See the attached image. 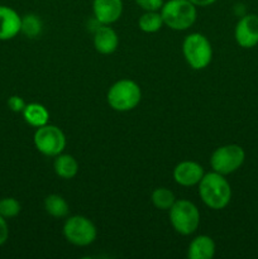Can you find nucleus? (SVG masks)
Here are the masks:
<instances>
[{
  "instance_id": "4be33fe9",
  "label": "nucleus",
  "mask_w": 258,
  "mask_h": 259,
  "mask_svg": "<svg viewBox=\"0 0 258 259\" xmlns=\"http://www.w3.org/2000/svg\"><path fill=\"white\" fill-rule=\"evenodd\" d=\"M137 5L144 12H159L163 5V0H136Z\"/></svg>"
},
{
  "instance_id": "1a4fd4ad",
  "label": "nucleus",
  "mask_w": 258,
  "mask_h": 259,
  "mask_svg": "<svg viewBox=\"0 0 258 259\" xmlns=\"http://www.w3.org/2000/svg\"><path fill=\"white\" fill-rule=\"evenodd\" d=\"M234 37L242 48L249 50L258 45V15L245 14L235 25Z\"/></svg>"
},
{
  "instance_id": "9d476101",
  "label": "nucleus",
  "mask_w": 258,
  "mask_h": 259,
  "mask_svg": "<svg viewBox=\"0 0 258 259\" xmlns=\"http://www.w3.org/2000/svg\"><path fill=\"white\" fill-rule=\"evenodd\" d=\"M205 172L201 164L194 161H182L175 167L174 180L176 184L184 187H191L199 185Z\"/></svg>"
},
{
  "instance_id": "b1692460",
  "label": "nucleus",
  "mask_w": 258,
  "mask_h": 259,
  "mask_svg": "<svg viewBox=\"0 0 258 259\" xmlns=\"http://www.w3.org/2000/svg\"><path fill=\"white\" fill-rule=\"evenodd\" d=\"M8 238H9V227H8L7 219L0 215V245L4 244Z\"/></svg>"
},
{
  "instance_id": "20e7f679",
  "label": "nucleus",
  "mask_w": 258,
  "mask_h": 259,
  "mask_svg": "<svg viewBox=\"0 0 258 259\" xmlns=\"http://www.w3.org/2000/svg\"><path fill=\"white\" fill-rule=\"evenodd\" d=\"M182 53L194 70H204L212 60V47L210 40L201 33H191L182 43Z\"/></svg>"
},
{
  "instance_id": "39448f33",
  "label": "nucleus",
  "mask_w": 258,
  "mask_h": 259,
  "mask_svg": "<svg viewBox=\"0 0 258 259\" xmlns=\"http://www.w3.org/2000/svg\"><path fill=\"white\" fill-rule=\"evenodd\" d=\"M169 211V222L181 235H190L200 225V211L194 202L189 200H176Z\"/></svg>"
},
{
  "instance_id": "f8f14e48",
  "label": "nucleus",
  "mask_w": 258,
  "mask_h": 259,
  "mask_svg": "<svg viewBox=\"0 0 258 259\" xmlns=\"http://www.w3.org/2000/svg\"><path fill=\"white\" fill-rule=\"evenodd\" d=\"M22 17L13 8L0 5V40H9L20 33Z\"/></svg>"
},
{
  "instance_id": "412c9836",
  "label": "nucleus",
  "mask_w": 258,
  "mask_h": 259,
  "mask_svg": "<svg viewBox=\"0 0 258 259\" xmlns=\"http://www.w3.org/2000/svg\"><path fill=\"white\" fill-rule=\"evenodd\" d=\"M22 206L20 202L14 197H4L0 199V215L5 219H12L19 215Z\"/></svg>"
},
{
  "instance_id": "dca6fc26",
  "label": "nucleus",
  "mask_w": 258,
  "mask_h": 259,
  "mask_svg": "<svg viewBox=\"0 0 258 259\" xmlns=\"http://www.w3.org/2000/svg\"><path fill=\"white\" fill-rule=\"evenodd\" d=\"M22 114L24 120L34 128L46 125V124H48V119H50V113L46 109V106L38 103L27 104Z\"/></svg>"
},
{
  "instance_id": "423d86ee",
  "label": "nucleus",
  "mask_w": 258,
  "mask_h": 259,
  "mask_svg": "<svg viewBox=\"0 0 258 259\" xmlns=\"http://www.w3.org/2000/svg\"><path fill=\"white\" fill-rule=\"evenodd\" d=\"M245 161V152L238 144H225L215 149L210 158L212 171L220 175L233 174L242 167Z\"/></svg>"
},
{
  "instance_id": "6e6552de",
  "label": "nucleus",
  "mask_w": 258,
  "mask_h": 259,
  "mask_svg": "<svg viewBox=\"0 0 258 259\" xmlns=\"http://www.w3.org/2000/svg\"><path fill=\"white\" fill-rule=\"evenodd\" d=\"M35 148L47 157H56L63 152L66 147L65 133L58 126L46 124L35 131L33 137Z\"/></svg>"
},
{
  "instance_id": "f3484780",
  "label": "nucleus",
  "mask_w": 258,
  "mask_h": 259,
  "mask_svg": "<svg viewBox=\"0 0 258 259\" xmlns=\"http://www.w3.org/2000/svg\"><path fill=\"white\" fill-rule=\"evenodd\" d=\"M45 209L51 217L57 218V219L66 218L68 215V211H70L67 201H66L62 196H60V195L57 194L48 195V196L46 197Z\"/></svg>"
},
{
  "instance_id": "0eeeda50",
  "label": "nucleus",
  "mask_w": 258,
  "mask_h": 259,
  "mask_svg": "<svg viewBox=\"0 0 258 259\" xmlns=\"http://www.w3.org/2000/svg\"><path fill=\"white\" fill-rule=\"evenodd\" d=\"M63 235L71 244L86 247L95 242L98 230L90 219L82 215L68 218L63 225Z\"/></svg>"
},
{
  "instance_id": "f03ea898",
  "label": "nucleus",
  "mask_w": 258,
  "mask_h": 259,
  "mask_svg": "<svg viewBox=\"0 0 258 259\" xmlns=\"http://www.w3.org/2000/svg\"><path fill=\"white\" fill-rule=\"evenodd\" d=\"M196 8L190 0H168L161 8L163 23L174 30H186L196 22Z\"/></svg>"
},
{
  "instance_id": "aec40b11",
  "label": "nucleus",
  "mask_w": 258,
  "mask_h": 259,
  "mask_svg": "<svg viewBox=\"0 0 258 259\" xmlns=\"http://www.w3.org/2000/svg\"><path fill=\"white\" fill-rule=\"evenodd\" d=\"M42 32V20L35 14H27L22 18L20 33L28 38H37Z\"/></svg>"
},
{
  "instance_id": "5701e85b",
  "label": "nucleus",
  "mask_w": 258,
  "mask_h": 259,
  "mask_svg": "<svg viewBox=\"0 0 258 259\" xmlns=\"http://www.w3.org/2000/svg\"><path fill=\"white\" fill-rule=\"evenodd\" d=\"M25 105H27V104H25V101L23 100L20 96L13 95L8 99V106H9L10 110L14 111V113H23Z\"/></svg>"
},
{
  "instance_id": "393cba45",
  "label": "nucleus",
  "mask_w": 258,
  "mask_h": 259,
  "mask_svg": "<svg viewBox=\"0 0 258 259\" xmlns=\"http://www.w3.org/2000/svg\"><path fill=\"white\" fill-rule=\"evenodd\" d=\"M190 2H191L195 7L204 8V7H209V5H212L217 0H190Z\"/></svg>"
},
{
  "instance_id": "ddd939ff",
  "label": "nucleus",
  "mask_w": 258,
  "mask_h": 259,
  "mask_svg": "<svg viewBox=\"0 0 258 259\" xmlns=\"http://www.w3.org/2000/svg\"><path fill=\"white\" fill-rule=\"evenodd\" d=\"M119 45V37L115 30L109 25L101 24L94 34V47L101 55H111Z\"/></svg>"
},
{
  "instance_id": "6ab92c4d",
  "label": "nucleus",
  "mask_w": 258,
  "mask_h": 259,
  "mask_svg": "<svg viewBox=\"0 0 258 259\" xmlns=\"http://www.w3.org/2000/svg\"><path fill=\"white\" fill-rule=\"evenodd\" d=\"M152 204L158 210H169L176 201L175 194L166 187H158L151 195Z\"/></svg>"
},
{
  "instance_id": "f257e3e1",
  "label": "nucleus",
  "mask_w": 258,
  "mask_h": 259,
  "mask_svg": "<svg viewBox=\"0 0 258 259\" xmlns=\"http://www.w3.org/2000/svg\"><path fill=\"white\" fill-rule=\"evenodd\" d=\"M199 195L207 207L222 210L228 206L232 199V187L224 175L212 171L205 174L199 182Z\"/></svg>"
},
{
  "instance_id": "a211bd4d",
  "label": "nucleus",
  "mask_w": 258,
  "mask_h": 259,
  "mask_svg": "<svg viewBox=\"0 0 258 259\" xmlns=\"http://www.w3.org/2000/svg\"><path fill=\"white\" fill-rule=\"evenodd\" d=\"M161 12H144L139 17L138 27L144 33H156L163 27Z\"/></svg>"
},
{
  "instance_id": "7ed1b4c3",
  "label": "nucleus",
  "mask_w": 258,
  "mask_h": 259,
  "mask_svg": "<svg viewBox=\"0 0 258 259\" xmlns=\"http://www.w3.org/2000/svg\"><path fill=\"white\" fill-rule=\"evenodd\" d=\"M108 104L116 111H129L137 108L142 99V90L138 83L129 78L116 81L108 91Z\"/></svg>"
},
{
  "instance_id": "9b49d317",
  "label": "nucleus",
  "mask_w": 258,
  "mask_h": 259,
  "mask_svg": "<svg viewBox=\"0 0 258 259\" xmlns=\"http://www.w3.org/2000/svg\"><path fill=\"white\" fill-rule=\"evenodd\" d=\"M93 12L100 24L110 25L121 17L123 0H94Z\"/></svg>"
},
{
  "instance_id": "2eb2a0df",
  "label": "nucleus",
  "mask_w": 258,
  "mask_h": 259,
  "mask_svg": "<svg viewBox=\"0 0 258 259\" xmlns=\"http://www.w3.org/2000/svg\"><path fill=\"white\" fill-rule=\"evenodd\" d=\"M56 175L63 180H71L77 175L78 163L75 157L71 154H58L56 156L55 163H53Z\"/></svg>"
},
{
  "instance_id": "4468645a",
  "label": "nucleus",
  "mask_w": 258,
  "mask_h": 259,
  "mask_svg": "<svg viewBox=\"0 0 258 259\" xmlns=\"http://www.w3.org/2000/svg\"><path fill=\"white\" fill-rule=\"evenodd\" d=\"M215 255V242L209 235H199L190 243L187 257L190 259H211Z\"/></svg>"
}]
</instances>
